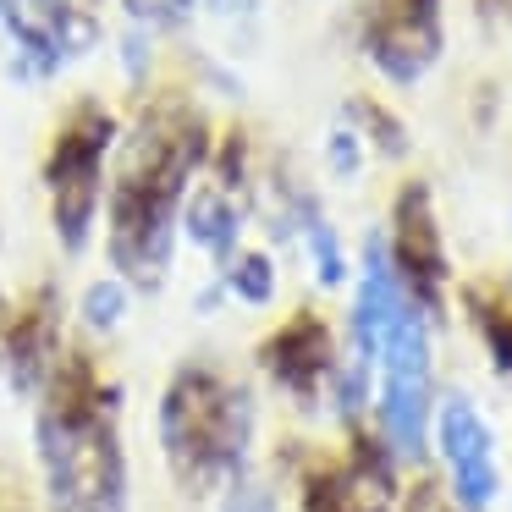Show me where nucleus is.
<instances>
[{
    "instance_id": "nucleus-1",
    "label": "nucleus",
    "mask_w": 512,
    "mask_h": 512,
    "mask_svg": "<svg viewBox=\"0 0 512 512\" xmlns=\"http://www.w3.org/2000/svg\"><path fill=\"white\" fill-rule=\"evenodd\" d=\"M210 155V127L182 94H160L133 116L111 182V265L127 287H160L177 254L193 171Z\"/></svg>"
},
{
    "instance_id": "nucleus-2",
    "label": "nucleus",
    "mask_w": 512,
    "mask_h": 512,
    "mask_svg": "<svg viewBox=\"0 0 512 512\" xmlns=\"http://www.w3.org/2000/svg\"><path fill=\"white\" fill-rule=\"evenodd\" d=\"M34 452L50 512H127L122 397L78 353H61L39 391Z\"/></svg>"
},
{
    "instance_id": "nucleus-3",
    "label": "nucleus",
    "mask_w": 512,
    "mask_h": 512,
    "mask_svg": "<svg viewBox=\"0 0 512 512\" xmlns=\"http://www.w3.org/2000/svg\"><path fill=\"white\" fill-rule=\"evenodd\" d=\"M160 452L182 490H226L254 441V397L210 364H182L160 391Z\"/></svg>"
},
{
    "instance_id": "nucleus-4",
    "label": "nucleus",
    "mask_w": 512,
    "mask_h": 512,
    "mask_svg": "<svg viewBox=\"0 0 512 512\" xmlns=\"http://www.w3.org/2000/svg\"><path fill=\"white\" fill-rule=\"evenodd\" d=\"M116 155V116L105 105L83 100L78 111L61 122L45 155V193H50V221L67 254H83L94 232V210L105 193V171Z\"/></svg>"
},
{
    "instance_id": "nucleus-5",
    "label": "nucleus",
    "mask_w": 512,
    "mask_h": 512,
    "mask_svg": "<svg viewBox=\"0 0 512 512\" xmlns=\"http://www.w3.org/2000/svg\"><path fill=\"white\" fill-rule=\"evenodd\" d=\"M375 380H380V435L397 457H419L430 441L435 397H430V320L402 292L386 331L375 347Z\"/></svg>"
},
{
    "instance_id": "nucleus-6",
    "label": "nucleus",
    "mask_w": 512,
    "mask_h": 512,
    "mask_svg": "<svg viewBox=\"0 0 512 512\" xmlns=\"http://www.w3.org/2000/svg\"><path fill=\"white\" fill-rule=\"evenodd\" d=\"M446 28H441V0H375L364 28V56L386 83H419L441 61Z\"/></svg>"
},
{
    "instance_id": "nucleus-7",
    "label": "nucleus",
    "mask_w": 512,
    "mask_h": 512,
    "mask_svg": "<svg viewBox=\"0 0 512 512\" xmlns=\"http://www.w3.org/2000/svg\"><path fill=\"white\" fill-rule=\"evenodd\" d=\"M435 446L452 474V496L463 512H485L501 490V457H496V430L468 397H446L435 408Z\"/></svg>"
},
{
    "instance_id": "nucleus-8",
    "label": "nucleus",
    "mask_w": 512,
    "mask_h": 512,
    "mask_svg": "<svg viewBox=\"0 0 512 512\" xmlns=\"http://www.w3.org/2000/svg\"><path fill=\"white\" fill-rule=\"evenodd\" d=\"M391 270H397L402 292L419 303L424 314L441 309V287H446V248H441V226H435V204L424 182H408L397 193L391 210Z\"/></svg>"
},
{
    "instance_id": "nucleus-9",
    "label": "nucleus",
    "mask_w": 512,
    "mask_h": 512,
    "mask_svg": "<svg viewBox=\"0 0 512 512\" xmlns=\"http://www.w3.org/2000/svg\"><path fill=\"white\" fill-rule=\"evenodd\" d=\"M0 358H6L12 386L23 391V397H39V391H45V380L56 375V364H61V314H56V292L50 287L34 292V298L6 320V331H0Z\"/></svg>"
},
{
    "instance_id": "nucleus-10",
    "label": "nucleus",
    "mask_w": 512,
    "mask_h": 512,
    "mask_svg": "<svg viewBox=\"0 0 512 512\" xmlns=\"http://www.w3.org/2000/svg\"><path fill=\"white\" fill-rule=\"evenodd\" d=\"M259 364H265V375L276 380L287 397L309 402L314 391L331 380V369H336L331 331L320 325V314H292V320L281 325L265 347H259Z\"/></svg>"
},
{
    "instance_id": "nucleus-11",
    "label": "nucleus",
    "mask_w": 512,
    "mask_h": 512,
    "mask_svg": "<svg viewBox=\"0 0 512 512\" xmlns=\"http://www.w3.org/2000/svg\"><path fill=\"white\" fill-rule=\"evenodd\" d=\"M237 193H243V182L215 171V177L204 182V188H193L188 204H182L188 237H193V243H199L221 270L237 259V237H243V199H237Z\"/></svg>"
},
{
    "instance_id": "nucleus-12",
    "label": "nucleus",
    "mask_w": 512,
    "mask_h": 512,
    "mask_svg": "<svg viewBox=\"0 0 512 512\" xmlns=\"http://www.w3.org/2000/svg\"><path fill=\"white\" fill-rule=\"evenodd\" d=\"M127 303H133V292H127L122 276H100L83 287V325L89 331H116V325L127 320Z\"/></svg>"
},
{
    "instance_id": "nucleus-13",
    "label": "nucleus",
    "mask_w": 512,
    "mask_h": 512,
    "mask_svg": "<svg viewBox=\"0 0 512 512\" xmlns=\"http://www.w3.org/2000/svg\"><path fill=\"white\" fill-rule=\"evenodd\" d=\"M298 221H303V243H309V254H314L320 281H325V287H336V281H342V248H336L331 221H325L309 199H298Z\"/></svg>"
},
{
    "instance_id": "nucleus-14",
    "label": "nucleus",
    "mask_w": 512,
    "mask_h": 512,
    "mask_svg": "<svg viewBox=\"0 0 512 512\" xmlns=\"http://www.w3.org/2000/svg\"><path fill=\"white\" fill-rule=\"evenodd\" d=\"M226 287L237 292L243 303H270L276 298V265H270L265 254H237L232 265H226Z\"/></svg>"
},
{
    "instance_id": "nucleus-15",
    "label": "nucleus",
    "mask_w": 512,
    "mask_h": 512,
    "mask_svg": "<svg viewBox=\"0 0 512 512\" xmlns=\"http://www.w3.org/2000/svg\"><path fill=\"white\" fill-rule=\"evenodd\" d=\"M474 325L485 331V347L496 358V369L512 380V309H501L490 298H474Z\"/></svg>"
},
{
    "instance_id": "nucleus-16",
    "label": "nucleus",
    "mask_w": 512,
    "mask_h": 512,
    "mask_svg": "<svg viewBox=\"0 0 512 512\" xmlns=\"http://www.w3.org/2000/svg\"><path fill=\"white\" fill-rule=\"evenodd\" d=\"M193 6H199V0H122V12L133 17L138 28H182L193 17Z\"/></svg>"
},
{
    "instance_id": "nucleus-17",
    "label": "nucleus",
    "mask_w": 512,
    "mask_h": 512,
    "mask_svg": "<svg viewBox=\"0 0 512 512\" xmlns=\"http://www.w3.org/2000/svg\"><path fill=\"white\" fill-rule=\"evenodd\" d=\"M221 512H276V496H270L259 479L237 474L232 485H226V496H221Z\"/></svg>"
},
{
    "instance_id": "nucleus-18",
    "label": "nucleus",
    "mask_w": 512,
    "mask_h": 512,
    "mask_svg": "<svg viewBox=\"0 0 512 512\" xmlns=\"http://www.w3.org/2000/svg\"><path fill=\"white\" fill-rule=\"evenodd\" d=\"M6 6H12V0H0V17H6Z\"/></svg>"
}]
</instances>
